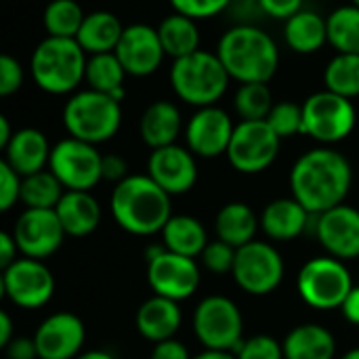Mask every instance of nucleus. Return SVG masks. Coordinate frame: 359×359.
<instances>
[{
	"instance_id": "obj_32",
	"label": "nucleus",
	"mask_w": 359,
	"mask_h": 359,
	"mask_svg": "<svg viewBox=\"0 0 359 359\" xmlns=\"http://www.w3.org/2000/svg\"><path fill=\"white\" fill-rule=\"evenodd\" d=\"M126 69L120 63L116 53H101V55H88L86 61V76L84 82L88 88L105 93L122 103L126 90H124V80H126Z\"/></svg>"
},
{
	"instance_id": "obj_33",
	"label": "nucleus",
	"mask_w": 359,
	"mask_h": 359,
	"mask_svg": "<svg viewBox=\"0 0 359 359\" xmlns=\"http://www.w3.org/2000/svg\"><path fill=\"white\" fill-rule=\"evenodd\" d=\"M328 44L337 53L359 55V6L345 4L334 8L328 17Z\"/></svg>"
},
{
	"instance_id": "obj_23",
	"label": "nucleus",
	"mask_w": 359,
	"mask_h": 359,
	"mask_svg": "<svg viewBox=\"0 0 359 359\" xmlns=\"http://www.w3.org/2000/svg\"><path fill=\"white\" fill-rule=\"evenodd\" d=\"M181 322H183V316H181L179 303L158 297V294L147 299L139 307L137 318H135V326L139 334L149 343H162V341L172 339Z\"/></svg>"
},
{
	"instance_id": "obj_22",
	"label": "nucleus",
	"mask_w": 359,
	"mask_h": 359,
	"mask_svg": "<svg viewBox=\"0 0 359 359\" xmlns=\"http://www.w3.org/2000/svg\"><path fill=\"white\" fill-rule=\"evenodd\" d=\"M311 215L299 200L294 198H280L269 202L261 212V229L276 242H290L299 238L307 227Z\"/></svg>"
},
{
	"instance_id": "obj_7",
	"label": "nucleus",
	"mask_w": 359,
	"mask_h": 359,
	"mask_svg": "<svg viewBox=\"0 0 359 359\" xmlns=\"http://www.w3.org/2000/svg\"><path fill=\"white\" fill-rule=\"evenodd\" d=\"M358 122V111L351 99L341 97L328 88L309 95L303 103V135L320 145H334L345 141Z\"/></svg>"
},
{
	"instance_id": "obj_29",
	"label": "nucleus",
	"mask_w": 359,
	"mask_h": 359,
	"mask_svg": "<svg viewBox=\"0 0 359 359\" xmlns=\"http://www.w3.org/2000/svg\"><path fill=\"white\" fill-rule=\"evenodd\" d=\"M259 227H261V219L244 202L225 204L215 219L217 238L231 244L233 248H242V246L255 242Z\"/></svg>"
},
{
	"instance_id": "obj_1",
	"label": "nucleus",
	"mask_w": 359,
	"mask_h": 359,
	"mask_svg": "<svg viewBox=\"0 0 359 359\" xmlns=\"http://www.w3.org/2000/svg\"><path fill=\"white\" fill-rule=\"evenodd\" d=\"M351 185L353 168L349 160L328 145L305 151L290 170L292 198L311 215H322L341 206Z\"/></svg>"
},
{
	"instance_id": "obj_50",
	"label": "nucleus",
	"mask_w": 359,
	"mask_h": 359,
	"mask_svg": "<svg viewBox=\"0 0 359 359\" xmlns=\"http://www.w3.org/2000/svg\"><path fill=\"white\" fill-rule=\"evenodd\" d=\"M13 320L6 311L0 313V347H6L13 341Z\"/></svg>"
},
{
	"instance_id": "obj_27",
	"label": "nucleus",
	"mask_w": 359,
	"mask_h": 359,
	"mask_svg": "<svg viewBox=\"0 0 359 359\" xmlns=\"http://www.w3.org/2000/svg\"><path fill=\"white\" fill-rule=\"evenodd\" d=\"M286 359H334L337 339L320 324H301L282 341Z\"/></svg>"
},
{
	"instance_id": "obj_5",
	"label": "nucleus",
	"mask_w": 359,
	"mask_h": 359,
	"mask_svg": "<svg viewBox=\"0 0 359 359\" xmlns=\"http://www.w3.org/2000/svg\"><path fill=\"white\" fill-rule=\"evenodd\" d=\"M229 82L231 76L219 55L204 48L175 59L170 65V86L175 95L196 109L217 105L227 93Z\"/></svg>"
},
{
	"instance_id": "obj_48",
	"label": "nucleus",
	"mask_w": 359,
	"mask_h": 359,
	"mask_svg": "<svg viewBox=\"0 0 359 359\" xmlns=\"http://www.w3.org/2000/svg\"><path fill=\"white\" fill-rule=\"evenodd\" d=\"M17 255H19V248H17V242L13 238V233H0V267L6 269L8 265H13L17 261Z\"/></svg>"
},
{
	"instance_id": "obj_54",
	"label": "nucleus",
	"mask_w": 359,
	"mask_h": 359,
	"mask_svg": "<svg viewBox=\"0 0 359 359\" xmlns=\"http://www.w3.org/2000/svg\"><path fill=\"white\" fill-rule=\"evenodd\" d=\"M341 359H359V349H351V351H347V353H345Z\"/></svg>"
},
{
	"instance_id": "obj_16",
	"label": "nucleus",
	"mask_w": 359,
	"mask_h": 359,
	"mask_svg": "<svg viewBox=\"0 0 359 359\" xmlns=\"http://www.w3.org/2000/svg\"><path fill=\"white\" fill-rule=\"evenodd\" d=\"M233 130L236 124L225 109L217 105L200 107L185 124V143L198 158H217L227 154Z\"/></svg>"
},
{
	"instance_id": "obj_30",
	"label": "nucleus",
	"mask_w": 359,
	"mask_h": 359,
	"mask_svg": "<svg viewBox=\"0 0 359 359\" xmlns=\"http://www.w3.org/2000/svg\"><path fill=\"white\" fill-rule=\"evenodd\" d=\"M162 244L166 246V250L175 255L198 259L208 244V236H206L204 225L196 217L177 215V217H170V221L164 225Z\"/></svg>"
},
{
	"instance_id": "obj_53",
	"label": "nucleus",
	"mask_w": 359,
	"mask_h": 359,
	"mask_svg": "<svg viewBox=\"0 0 359 359\" xmlns=\"http://www.w3.org/2000/svg\"><path fill=\"white\" fill-rule=\"evenodd\" d=\"M76 359H116L111 353H107V351H84V353H80Z\"/></svg>"
},
{
	"instance_id": "obj_36",
	"label": "nucleus",
	"mask_w": 359,
	"mask_h": 359,
	"mask_svg": "<svg viewBox=\"0 0 359 359\" xmlns=\"http://www.w3.org/2000/svg\"><path fill=\"white\" fill-rule=\"evenodd\" d=\"M65 194V187L50 170H40L36 175L23 177L21 204L25 208H57Z\"/></svg>"
},
{
	"instance_id": "obj_34",
	"label": "nucleus",
	"mask_w": 359,
	"mask_h": 359,
	"mask_svg": "<svg viewBox=\"0 0 359 359\" xmlns=\"http://www.w3.org/2000/svg\"><path fill=\"white\" fill-rule=\"evenodd\" d=\"M86 13L76 0H50L42 13V25L46 36L55 38H76Z\"/></svg>"
},
{
	"instance_id": "obj_21",
	"label": "nucleus",
	"mask_w": 359,
	"mask_h": 359,
	"mask_svg": "<svg viewBox=\"0 0 359 359\" xmlns=\"http://www.w3.org/2000/svg\"><path fill=\"white\" fill-rule=\"evenodd\" d=\"M50 151L53 147L42 130L19 128L15 130L11 143L4 147V162L21 177H29L40 170H46L50 162Z\"/></svg>"
},
{
	"instance_id": "obj_4",
	"label": "nucleus",
	"mask_w": 359,
	"mask_h": 359,
	"mask_svg": "<svg viewBox=\"0 0 359 359\" xmlns=\"http://www.w3.org/2000/svg\"><path fill=\"white\" fill-rule=\"evenodd\" d=\"M88 55L76 38L46 36L32 53L29 72L36 86L48 95H74L84 82Z\"/></svg>"
},
{
	"instance_id": "obj_13",
	"label": "nucleus",
	"mask_w": 359,
	"mask_h": 359,
	"mask_svg": "<svg viewBox=\"0 0 359 359\" xmlns=\"http://www.w3.org/2000/svg\"><path fill=\"white\" fill-rule=\"evenodd\" d=\"M4 297L21 309L44 307L55 294L53 271L38 259L21 257L2 269Z\"/></svg>"
},
{
	"instance_id": "obj_14",
	"label": "nucleus",
	"mask_w": 359,
	"mask_h": 359,
	"mask_svg": "<svg viewBox=\"0 0 359 359\" xmlns=\"http://www.w3.org/2000/svg\"><path fill=\"white\" fill-rule=\"evenodd\" d=\"M65 236L55 208H25L13 227L19 255L38 261L53 257L61 248Z\"/></svg>"
},
{
	"instance_id": "obj_12",
	"label": "nucleus",
	"mask_w": 359,
	"mask_h": 359,
	"mask_svg": "<svg viewBox=\"0 0 359 359\" xmlns=\"http://www.w3.org/2000/svg\"><path fill=\"white\" fill-rule=\"evenodd\" d=\"M231 276L244 292L252 297H265L282 284L284 259L271 244L255 240L238 248Z\"/></svg>"
},
{
	"instance_id": "obj_2",
	"label": "nucleus",
	"mask_w": 359,
	"mask_h": 359,
	"mask_svg": "<svg viewBox=\"0 0 359 359\" xmlns=\"http://www.w3.org/2000/svg\"><path fill=\"white\" fill-rule=\"evenodd\" d=\"M172 196H168L149 175H128L109 198L114 221L133 236L162 233L172 217Z\"/></svg>"
},
{
	"instance_id": "obj_31",
	"label": "nucleus",
	"mask_w": 359,
	"mask_h": 359,
	"mask_svg": "<svg viewBox=\"0 0 359 359\" xmlns=\"http://www.w3.org/2000/svg\"><path fill=\"white\" fill-rule=\"evenodd\" d=\"M158 36L166 57H172V61L200 50L202 38H200L198 21L187 15L172 13L164 17L158 25Z\"/></svg>"
},
{
	"instance_id": "obj_38",
	"label": "nucleus",
	"mask_w": 359,
	"mask_h": 359,
	"mask_svg": "<svg viewBox=\"0 0 359 359\" xmlns=\"http://www.w3.org/2000/svg\"><path fill=\"white\" fill-rule=\"evenodd\" d=\"M267 124L280 139H288L303 133V105L292 101L276 103L267 116Z\"/></svg>"
},
{
	"instance_id": "obj_44",
	"label": "nucleus",
	"mask_w": 359,
	"mask_h": 359,
	"mask_svg": "<svg viewBox=\"0 0 359 359\" xmlns=\"http://www.w3.org/2000/svg\"><path fill=\"white\" fill-rule=\"evenodd\" d=\"M263 15H269L271 19L288 21L292 15L303 11V0H257Z\"/></svg>"
},
{
	"instance_id": "obj_28",
	"label": "nucleus",
	"mask_w": 359,
	"mask_h": 359,
	"mask_svg": "<svg viewBox=\"0 0 359 359\" xmlns=\"http://www.w3.org/2000/svg\"><path fill=\"white\" fill-rule=\"evenodd\" d=\"M284 40L292 53L313 55L328 44V23L320 13L303 8L284 21Z\"/></svg>"
},
{
	"instance_id": "obj_42",
	"label": "nucleus",
	"mask_w": 359,
	"mask_h": 359,
	"mask_svg": "<svg viewBox=\"0 0 359 359\" xmlns=\"http://www.w3.org/2000/svg\"><path fill=\"white\" fill-rule=\"evenodd\" d=\"M21 185H23V177L2 160L0 162V210L6 212L17 202H21Z\"/></svg>"
},
{
	"instance_id": "obj_8",
	"label": "nucleus",
	"mask_w": 359,
	"mask_h": 359,
	"mask_svg": "<svg viewBox=\"0 0 359 359\" xmlns=\"http://www.w3.org/2000/svg\"><path fill=\"white\" fill-rule=\"evenodd\" d=\"M297 290L309 307L330 311L345 303L347 294L353 290V280L343 261L334 257H316L301 267Z\"/></svg>"
},
{
	"instance_id": "obj_19",
	"label": "nucleus",
	"mask_w": 359,
	"mask_h": 359,
	"mask_svg": "<svg viewBox=\"0 0 359 359\" xmlns=\"http://www.w3.org/2000/svg\"><path fill=\"white\" fill-rule=\"evenodd\" d=\"M84 341V322L67 311L48 316L34 334L40 359H76L82 353Z\"/></svg>"
},
{
	"instance_id": "obj_25",
	"label": "nucleus",
	"mask_w": 359,
	"mask_h": 359,
	"mask_svg": "<svg viewBox=\"0 0 359 359\" xmlns=\"http://www.w3.org/2000/svg\"><path fill=\"white\" fill-rule=\"evenodd\" d=\"M55 212L72 238H86L101 225V206L90 191H65Z\"/></svg>"
},
{
	"instance_id": "obj_52",
	"label": "nucleus",
	"mask_w": 359,
	"mask_h": 359,
	"mask_svg": "<svg viewBox=\"0 0 359 359\" xmlns=\"http://www.w3.org/2000/svg\"><path fill=\"white\" fill-rule=\"evenodd\" d=\"M194 359H238L233 353H227V351H210V349H206V351H202L200 355H196Z\"/></svg>"
},
{
	"instance_id": "obj_47",
	"label": "nucleus",
	"mask_w": 359,
	"mask_h": 359,
	"mask_svg": "<svg viewBox=\"0 0 359 359\" xmlns=\"http://www.w3.org/2000/svg\"><path fill=\"white\" fill-rule=\"evenodd\" d=\"M6 359H40L34 339L27 337H15L6 347H4Z\"/></svg>"
},
{
	"instance_id": "obj_37",
	"label": "nucleus",
	"mask_w": 359,
	"mask_h": 359,
	"mask_svg": "<svg viewBox=\"0 0 359 359\" xmlns=\"http://www.w3.org/2000/svg\"><path fill=\"white\" fill-rule=\"evenodd\" d=\"M273 105V95L267 82L240 84L233 95V109L240 120H267Z\"/></svg>"
},
{
	"instance_id": "obj_46",
	"label": "nucleus",
	"mask_w": 359,
	"mask_h": 359,
	"mask_svg": "<svg viewBox=\"0 0 359 359\" xmlns=\"http://www.w3.org/2000/svg\"><path fill=\"white\" fill-rule=\"evenodd\" d=\"M149 359H194L189 355L187 347L175 339H168V341H162V343H156L154 349H151V355Z\"/></svg>"
},
{
	"instance_id": "obj_24",
	"label": "nucleus",
	"mask_w": 359,
	"mask_h": 359,
	"mask_svg": "<svg viewBox=\"0 0 359 359\" xmlns=\"http://www.w3.org/2000/svg\"><path fill=\"white\" fill-rule=\"evenodd\" d=\"M181 130H183L181 109L172 101H164V99L149 103L139 122L141 139L151 149L175 145Z\"/></svg>"
},
{
	"instance_id": "obj_45",
	"label": "nucleus",
	"mask_w": 359,
	"mask_h": 359,
	"mask_svg": "<svg viewBox=\"0 0 359 359\" xmlns=\"http://www.w3.org/2000/svg\"><path fill=\"white\" fill-rule=\"evenodd\" d=\"M103 181H109V183H120L128 177V164L122 156L118 154H107L103 156Z\"/></svg>"
},
{
	"instance_id": "obj_15",
	"label": "nucleus",
	"mask_w": 359,
	"mask_h": 359,
	"mask_svg": "<svg viewBox=\"0 0 359 359\" xmlns=\"http://www.w3.org/2000/svg\"><path fill=\"white\" fill-rule=\"evenodd\" d=\"M147 282L154 294L181 303L198 292L202 273L196 259L164 250L147 263Z\"/></svg>"
},
{
	"instance_id": "obj_9",
	"label": "nucleus",
	"mask_w": 359,
	"mask_h": 359,
	"mask_svg": "<svg viewBox=\"0 0 359 359\" xmlns=\"http://www.w3.org/2000/svg\"><path fill=\"white\" fill-rule=\"evenodd\" d=\"M194 332L206 349L236 353L244 341L240 307L227 297H206L194 311Z\"/></svg>"
},
{
	"instance_id": "obj_35",
	"label": "nucleus",
	"mask_w": 359,
	"mask_h": 359,
	"mask_svg": "<svg viewBox=\"0 0 359 359\" xmlns=\"http://www.w3.org/2000/svg\"><path fill=\"white\" fill-rule=\"evenodd\" d=\"M324 84L351 101L359 97V55L337 53L324 69Z\"/></svg>"
},
{
	"instance_id": "obj_20",
	"label": "nucleus",
	"mask_w": 359,
	"mask_h": 359,
	"mask_svg": "<svg viewBox=\"0 0 359 359\" xmlns=\"http://www.w3.org/2000/svg\"><path fill=\"white\" fill-rule=\"evenodd\" d=\"M147 175L168 194L183 196L191 191L198 181L196 156L183 145H166L151 149L147 160Z\"/></svg>"
},
{
	"instance_id": "obj_3",
	"label": "nucleus",
	"mask_w": 359,
	"mask_h": 359,
	"mask_svg": "<svg viewBox=\"0 0 359 359\" xmlns=\"http://www.w3.org/2000/svg\"><path fill=\"white\" fill-rule=\"evenodd\" d=\"M215 53L231 80L240 84L269 82L280 65L276 40L252 23H238L223 32Z\"/></svg>"
},
{
	"instance_id": "obj_43",
	"label": "nucleus",
	"mask_w": 359,
	"mask_h": 359,
	"mask_svg": "<svg viewBox=\"0 0 359 359\" xmlns=\"http://www.w3.org/2000/svg\"><path fill=\"white\" fill-rule=\"evenodd\" d=\"M25 74L21 63L13 55H2L0 57V95L11 97L23 86Z\"/></svg>"
},
{
	"instance_id": "obj_10",
	"label": "nucleus",
	"mask_w": 359,
	"mask_h": 359,
	"mask_svg": "<svg viewBox=\"0 0 359 359\" xmlns=\"http://www.w3.org/2000/svg\"><path fill=\"white\" fill-rule=\"evenodd\" d=\"M103 156L97 145L67 137L53 145L48 170L65 191H90L103 179Z\"/></svg>"
},
{
	"instance_id": "obj_55",
	"label": "nucleus",
	"mask_w": 359,
	"mask_h": 359,
	"mask_svg": "<svg viewBox=\"0 0 359 359\" xmlns=\"http://www.w3.org/2000/svg\"><path fill=\"white\" fill-rule=\"evenodd\" d=\"M351 4H355V6H359V0H351Z\"/></svg>"
},
{
	"instance_id": "obj_51",
	"label": "nucleus",
	"mask_w": 359,
	"mask_h": 359,
	"mask_svg": "<svg viewBox=\"0 0 359 359\" xmlns=\"http://www.w3.org/2000/svg\"><path fill=\"white\" fill-rule=\"evenodd\" d=\"M13 135H15V130L11 128L8 118H6V116H0V147H2V149L11 143Z\"/></svg>"
},
{
	"instance_id": "obj_6",
	"label": "nucleus",
	"mask_w": 359,
	"mask_h": 359,
	"mask_svg": "<svg viewBox=\"0 0 359 359\" xmlns=\"http://www.w3.org/2000/svg\"><path fill=\"white\" fill-rule=\"evenodd\" d=\"M63 126L69 137L101 145L114 139L122 126L120 101L93 88L78 90L63 105Z\"/></svg>"
},
{
	"instance_id": "obj_18",
	"label": "nucleus",
	"mask_w": 359,
	"mask_h": 359,
	"mask_svg": "<svg viewBox=\"0 0 359 359\" xmlns=\"http://www.w3.org/2000/svg\"><path fill=\"white\" fill-rule=\"evenodd\" d=\"M316 236L328 257L339 261L359 259V210L341 204L316 215Z\"/></svg>"
},
{
	"instance_id": "obj_17",
	"label": "nucleus",
	"mask_w": 359,
	"mask_h": 359,
	"mask_svg": "<svg viewBox=\"0 0 359 359\" xmlns=\"http://www.w3.org/2000/svg\"><path fill=\"white\" fill-rule=\"evenodd\" d=\"M116 55L128 76L145 78L160 69L166 53L158 36V27L147 23H130L118 42Z\"/></svg>"
},
{
	"instance_id": "obj_11",
	"label": "nucleus",
	"mask_w": 359,
	"mask_h": 359,
	"mask_svg": "<svg viewBox=\"0 0 359 359\" xmlns=\"http://www.w3.org/2000/svg\"><path fill=\"white\" fill-rule=\"evenodd\" d=\"M280 143L282 139L273 133L267 120H240L225 156L238 172L257 175L276 162Z\"/></svg>"
},
{
	"instance_id": "obj_40",
	"label": "nucleus",
	"mask_w": 359,
	"mask_h": 359,
	"mask_svg": "<svg viewBox=\"0 0 359 359\" xmlns=\"http://www.w3.org/2000/svg\"><path fill=\"white\" fill-rule=\"evenodd\" d=\"M238 359H286L284 347L280 341L267 334H257L252 339L242 341V345L236 351Z\"/></svg>"
},
{
	"instance_id": "obj_41",
	"label": "nucleus",
	"mask_w": 359,
	"mask_h": 359,
	"mask_svg": "<svg viewBox=\"0 0 359 359\" xmlns=\"http://www.w3.org/2000/svg\"><path fill=\"white\" fill-rule=\"evenodd\" d=\"M168 2L175 13L187 15L196 21L212 19L233 4V0H168Z\"/></svg>"
},
{
	"instance_id": "obj_49",
	"label": "nucleus",
	"mask_w": 359,
	"mask_h": 359,
	"mask_svg": "<svg viewBox=\"0 0 359 359\" xmlns=\"http://www.w3.org/2000/svg\"><path fill=\"white\" fill-rule=\"evenodd\" d=\"M341 311H343V318L349 324L359 326V286H353V290L347 294L345 303L341 305Z\"/></svg>"
},
{
	"instance_id": "obj_26",
	"label": "nucleus",
	"mask_w": 359,
	"mask_h": 359,
	"mask_svg": "<svg viewBox=\"0 0 359 359\" xmlns=\"http://www.w3.org/2000/svg\"><path fill=\"white\" fill-rule=\"evenodd\" d=\"M124 27L126 25H122L118 15H114L111 11H93L86 13L76 42L84 48L86 55L116 53Z\"/></svg>"
},
{
	"instance_id": "obj_39",
	"label": "nucleus",
	"mask_w": 359,
	"mask_h": 359,
	"mask_svg": "<svg viewBox=\"0 0 359 359\" xmlns=\"http://www.w3.org/2000/svg\"><path fill=\"white\" fill-rule=\"evenodd\" d=\"M236 255H238V248H233L231 244L223 242V240H215V242H208L204 252L200 255L202 259V265L210 271V273H231L233 271V265H236Z\"/></svg>"
}]
</instances>
